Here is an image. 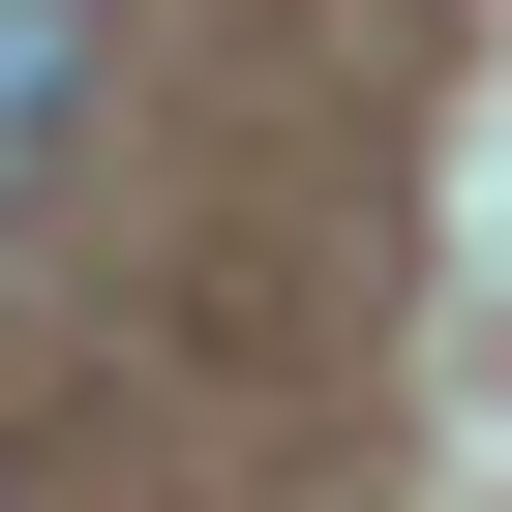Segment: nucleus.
<instances>
[{"label": "nucleus", "instance_id": "obj_1", "mask_svg": "<svg viewBox=\"0 0 512 512\" xmlns=\"http://www.w3.org/2000/svg\"><path fill=\"white\" fill-rule=\"evenodd\" d=\"M91 151V0H0V211Z\"/></svg>", "mask_w": 512, "mask_h": 512}]
</instances>
